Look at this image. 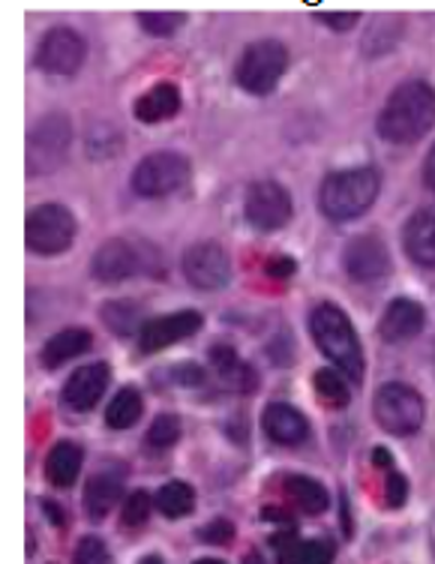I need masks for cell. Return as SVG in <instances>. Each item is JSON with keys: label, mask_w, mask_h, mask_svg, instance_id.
I'll return each instance as SVG.
<instances>
[{"label": "cell", "mask_w": 435, "mask_h": 564, "mask_svg": "<svg viewBox=\"0 0 435 564\" xmlns=\"http://www.w3.org/2000/svg\"><path fill=\"white\" fill-rule=\"evenodd\" d=\"M435 127V87L414 78L393 90L379 115V135L391 144H414Z\"/></svg>", "instance_id": "obj_1"}, {"label": "cell", "mask_w": 435, "mask_h": 564, "mask_svg": "<svg viewBox=\"0 0 435 564\" xmlns=\"http://www.w3.org/2000/svg\"><path fill=\"white\" fill-rule=\"evenodd\" d=\"M309 334L316 339V346L325 351V358L337 364L339 372H346L351 381H363V376H367L363 348H360L358 334L351 327V318L339 306L318 304L309 313Z\"/></svg>", "instance_id": "obj_2"}, {"label": "cell", "mask_w": 435, "mask_h": 564, "mask_svg": "<svg viewBox=\"0 0 435 564\" xmlns=\"http://www.w3.org/2000/svg\"><path fill=\"white\" fill-rule=\"evenodd\" d=\"M381 177L376 169H346V172L327 174L318 189V207L327 219L334 223H348V219L363 217L376 198H379Z\"/></svg>", "instance_id": "obj_3"}, {"label": "cell", "mask_w": 435, "mask_h": 564, "mask_svg": "<svg viewBox=\"0 0 435 564\" xmlns=\"http://www.w3.org/2000/svg\"><path fill=\"white\" fill-rule=\"evenodd\" d=\"M372 414L384 433L391 435H414L424 426V400L421 393L403 384V381H391V384H381L372 400Z\"/></svg>", "instance_id": "obj_4"}, {"label": "cell", "mask_w": 435, "mask_h": 564, "mask_svg": "<svg viewBox=\"0 0 435 564\" xmlns=\"http://www.w3.org/2000/svg\"><path fill=\"white\" fill-rule=\"evenodd\" d=\"M69 144H73V127L66 115L55 111L36 120L28 135V174L43 177V174L57 172L69 153Z\"/></svg>", "instance_id": "obj_5"}, {"label": "cell", "mask_w": 435, "mask_h": 564, "mask_svg": "<svg viewBox=\"0 0 435 564\" xmlns=\"http://www.w3.org/2000/svg\"><path fill=\"white\" fill-rule=\"evenodd\" d=\"M285 66H289L285 45L276 43V40H259L240 55L238 66H235V78L247 94L268 97L273 87L280 85Z\"/></svg>", "instance_id": "obj_6"}, {"label": "cell", "mask_w": 435, "mask_h": 564, "mask_svg": "<svg viewBox=\"0 0 435 564\" xmlns=\"http://www.w3.org/2000/svg\"><path fill=\"white\" fill-rule=\"evenodd\" d=\"M76 217H73L69 207L57 205V202H45V205L33 207L28 214L24 238H28V250L36 252V256H57L76 240Z\"/></svg>", "instance_id": "obj_7"}, {"label": "cell", "mask_w": 435, "mask_h": 564, "mask_svg": "<svg viewBox=\"0 0 435 564\" xmlns=\"http://www.w3.org/2000/svg\"><path fill=\"white\" fill-rule=\"evenodd\" d=\"M186 181H189V160L174 151L148 153L132 172V189L144 198L172 196Z\"/></svg>", "instance_id": "obj_8"}, {"label": "cell", "mask_w": 435, "mask_h": 564, "mask_svg": "<svg viewBox=\"0 0 435 564\" xmlns=\"http://www.w3.org/2000/svg\"><path fill=\"white\" fill-rule=\"evenodd\" d=\"M243 210H247V219H250L252 228L276 231V228H283L292 219L294 205L283 184H276V181H255L247 189Z\"/></svg>", "instance_id": "obj_9"}, {"label": "cell", "mask_w": 435, "mask_h": 564, "mask_svg": "<svg viewBox=\"0 0 435 564\" xmlns=\"http://www.w3.org/2000/svg\"><path fill=\"white\" fill-rule=\"evenodd\" d=\"M85 55V40L73 28H52L36 48V66L48 76H76Z\"/></svg>", "instance_id": "obj_10"}, {"label": "cell", "mask_w": 435, "mask_h": 564, "mask_svg": "<svg viewBox=\"0 0 435 564\" xmlns=\"http://www.w3.org/2000/svg\"><path fill=\"white\" fill-rule=\"evenodd\" d=\"M184 276L202 292H219L231 280L229 252L214 240H202L184 252Z\"/></svg>", "instance_id": "obj_11"}, {"label": "cell", "mask_w": 435, "mask_h": 564, "mask_svg": "<svg viewBox=\"0 0 435 564\" xmlns=\"http://www.w3.org/2000/svg\"><path fill=\"white\" fill-rule=\"evenodd\" d=\"M139 271H151V268H148V259L132 240H106L94 252V261H90V273L99 282H123Z\"/></svg>", "instance_id": "obj_12"}, {"label": "cell", "mask_w": 435, "mask_h": 564, "mask_svg": "<svg viewBox=\"0 0 435 564\" xmlns=\"http://www.w3.org/2000/svg\"><path fill=\"white\" fill-rule=\"evenodd\" d=\"M342 264H346V273L351 280L360 282V285H372V282H381L388 276L391 256H388V247L381 243V238L358 235L355 240H348Z\"/></svg>", "instance_id": "obj_13"}, {"label": "cell", "mask_w": 435, "mask_h": 564, "mask_svg": "<svg viewBox=\"0 0 435 564\" xmlns=\"http://www.w3.org/2000/svg\"><path fill=\"white\" fill-rule=\"evenodd\" d=\"M109 364H90V367L76 369L64 384L61 400H64L69 412H90L99 402V397L106 393V388H109Z\"/></svg>", "instance_id": "obj_14"}, {"label": "cell", "mask_w": 435, "mask_h": 564, "mask_svg": "<svg viewBox=\"0 0 435 564\" xmlns=\"http://www.w3.org/2000/svg\"><path fill=\"white\" fill-rule=\"evenodd\" d=\"M202 330V315L196 310H181V313L160 315L142 327V351H163L172 343L193 337Z\"/></svg>", "instance_id": "obj_15"}, {"label": "cell", "mask_w": 435, "mask_h": 564, "mask_svg": "<svg viewBox=\"0 0 435 564\" xmlns=\"http://www.w3.org/2000/svg\"><path fill=\"white\" fill-rule=\"evenodd\" d=\"M426 325L424 306L412 301V297H396L379 322V334L384 343L391 346H400V343H409L414 339Z\"/></svg>", "instance_id": "obj_16"}, {"label": "cell", "mask_w": 435, "mask_h": 564, "mask_svg": "<svg viewBox=\"0 0 435 564\" xmlns=\"http://www.w3.org/2000/svg\"><path fill=\"white\" fill-rule=\"evenodd\" d=\"M123 480H127V466H109L97 471L87 480L85 487V510L90 520H102L115 505H118L120 492H123Z\"/></svg>", "instance_id": "obj_17"}, {"label": "cell", "mask_w": 435, "mask_h": 564, "mask_svg": "<svg viewBox=\"0 0 435 564\" xmlns=\"http://www.w3.org/2000/svg\"><path fill=\"white\" fill-rule=\"evenodd\" d=\"M261 423H264V433L276 445H301L306 435H309V423L297 409L285 405V402H271L264 414H261Z\"/></svg>", "instance_id": "obj_18"}, {"label": "cell", "mask_w": 435, "mask_h": 564, "mask_svg": "<svg viewBox=\"0 0 435 564\" xmlns=\"http://www.w3.org/2000/svg\"><path fill=\"white\" fill-rule=\"evenodd\" d=\"M403 247L421 268H435V210H417L403 228Z\"/></svg>", "instance_id": "obj_19"}, {"label": "cell", "mask_w": 435, "mask_h": 564, "mask_svg": "<svg viewBox=\"0 0 435 564\" xmlns=\"http://www.w3.org/2000/svg\"><path fill=\"white\" fill-rule=\"evenodd\" d=\"M210 364H214L219 381H222L226 388H231V391L238 393L255 391V384H259L255 369H252L250 364H243V360L235 355V348L231 346H219L217 343V346L210 348Z\"/></svg>", "instance_id": "obj_20"}, {"label": "cell", "mask_w": 435, "mask_h": 564, "mask_svg": "<svg viewBox=\"0 0 435 564\" xmlns=\"http://www.w3.org/2000/svg\"><path fill=\"white\" fill-rule=\"evenodd\" d=\"M177 111H181V90L172 82H160L135 99V118L142 123H160L174 118Z\"/></svg>", "instance_id": "obj_21"}, {"label": "cell", "mask_w": 435, "mask_h": 564, "mask_svg": "<svg viewBox=\"0 0 435 564\" xmlns=\"http://www.w3.org/2000/svg\"><path fill=\"white\" fill-rule=\"evenodd\" d=\"M85 463V451L76 442H57L52 447V454L45 459V478L52 480L55 487H73Z\"/></svg>", "instance_id": "obj_22"}, {"label": "cell", "mask_w": 435, "mask_h": 564, "mask_svg": "<svg viewBox=\"0 0 435 564\" xmlns=\"http://www.w3.org/2000/svg\"><path fill=\"white\" fill-rule=\"evenodd\" d=\"M276 550H280V564H334L337 543L327 538L285 543L283 538H276Z\"/></svg>", "instance_id": "obj_23"}, {"label": "cell", "mask_w": 435, "mask_h": 564, "mask_svg": "<svg viewBox=\"0 0 435 564\" xmlns=\"http://www.w3.org/2000/svg\"><path fill=\"white\" fill-rule=\"evenodd\" d=\"M87 348H90V334H87L85 327H66V330H61V334H55L45 343L43 367H64L66 360L85 355Z\"/></svg>", "instance_id": "obj_24"}, {"label": "cell", "mask_w": 435, "mask_h": 564, "mask_svg": "<svg viewBox=\"0 0 435 564\" xmlns=\"http://www.w3.org/2000/svg\"><path fill=\"white\" fill-rule=\"evenodd\" d=\"M283 489L289 501L294 508L304 510V513H322L327 510L330 499H327V489L313 478H304V475H289L283 480Z\"/></svg>", "instance_id": "obj_25"}, {"label": "cell", "mask_w": 435, "mask_h": 564, "mask_svg": "<svg viewBox=\"0 0 435 564\" xmlns=\"http://www.w3.org/2000/svg\"><path fill=\"white\" fill-rule=\"evenodd\" d=\"M102 322L118 337H132L135 330H142L148 325L142 315V306L135 304V301H111V304H106L102 306Z\"/></svg>", "instance_id": "obj_26"}, {"label": "cell", "mask_w": 435, "mask_h": 564, "mask_svg": "<svg viewBox=\"0 0 435 564\" xmlns=\"http://www.w3.org/2000/svg\"><path fill=\"white\" fill-rule=\"evenodd\" d=\"M156 508L163 510L168 520H181V517L193 513V508H196V492L184 480H172V484H165L156 492Z\"/></svg>", "instance_id": "obj_27"}, {"label": "cell", "mask_w": 435, "mask_h": 564, "mask_svg": "<svg viewBox=\"0 0 435 564\" xmlns=\"http://www.w3.org/2000/svg\"><path fill=\"white\" fill-rule=\"evenodd\" d=\"M139 417H142V397L135 388H123L106 409V423L111 430H130Z\"/></svg>", "instance_id": "obj_28"}, {"label": "cell", "mask_w": 435, "mask_h": 564, "mask_svg": "<svg viewBox=\"0 0 435 564\" xmlns=\"http://www.w3.org/2000/svg\"><path fill=\"white\" fill-rule=\"evenodd\" d=\"M313 388L334 409H346L348 400H351L348 397L346 379H342V372H337V369H318L316 376H313Z\"/></svg>", "instance_id": "obj_29"}, {"label": "cell", "mask_w": 435, "mask_h": 564, "mask_svg": "<svg viewBox=\"0 0 435 564\" xmlns=\"http://www.w3.org/2000/svg\"><path fill=\"white\" fill-rule=\"evenodd\" d=\"M177 438H181V421H177L174 414H160V417L151 423L144 442H148L153 451H168V447L177 445Z\"/></svg>", "instance_id": "obj_30"}, {"label": "cell", "mask_w": 435, "mask_h": 564, "mask_svg": "<svg viewBox=\"0 0 435 564\" xmlns=\"http://www.w3.org/2000/svg\"><path fill=\"white\" fill-rule=\"evenodd\" d=\"M151 517V496L144 492V489H135L130 492L127 499H123V510H120V522L127 525V529H139L144 525Z\"/></svg>", "instance_id": "obj_31"}, {"label": "cell", "mask_w": 435, "mask_h": 564, "mask_svg": "<svg viewBox=\"0 0 435 564\" xmlns=\"http://www.w3.org/2000/svg\"><path fill=\"white\" fill-rule=\"evenodd\" d=\"M139 24L151 36H172L184 24V12H139Z\"/></svg>", "instance_id": "obj_32"}, {"label": "cell", "mask_w": 435, "mask_h": 564, "mask_svg": "<svg viewBox=\"0 0 435 564\" xmlns=\"http://www.w3.org/2000/svg\"><path fill=\"white\" fill-rule=\"evenodd\" d=\"M76 564H109V550H106V543L99 541V538H94V534H87V538H81V543H78L76 550V558H73Z\"/></svg>", "instance_id": "obj_33"}, {"label": "cell", "mask_w": 435, "mask_h": 564, "mask_svg": "<svg viewBox=\"0 0 435 564\" xmlns=\"http://www.w3.org/2000/svg\"><path fill=\"white\" fill-rule=\"evenodd\" d=\"M384 475H388V480H384V501H388V508H403L405 499H409V480L396 468L384 471Z\"/></svg>", "instance_id": "obj_34"}, {"label": "cell", "mask_w": 435, "mask_h": 564, "mask_svg": "<svg viewBox=\"0 0 435 564\" xmlns=\"http://www.w3.org/2000/svg\"><path fill=\"white\" fill-rule=\"evenodd\" d=\"M198 541L214 543V546H219V543H231L235 541V525H231L229 520L207 522L205 529L198 532Z\"/></svg>", "instance_id": "obj_35"}, {"label": "cell", "mask_w": 435, "mask_h": 564, "mask_svg": "<svg viewBox=\"0 0 435 564\" xmlns=\"http://www.w3.org/2000/svg\"><path fill=\"white\" fill-rule=\"evenodd\" d=\"M318 22H325L330 31H348V28H355L360 19V12L346 10V12H316Z\"/></svg>", "instance_id": "obj_36"}, {"label": "cell", "mask_w": 435, "mask_h": 564, "mask_svg": "<svg viewBox=\"0 0 435 564\" xmlns=\"http://www.w3.org/2000/svg\"><path fill=\"white\" fill-rule=\"evenodd\" d=\"M172 381L177 384H186V388H196L205 381V372L196 367V364H181V367L172 369Z\"/></svg>", "instance_id": "obj_37"}, {"label": "cell", "mask_w": 435, "mask_h": 564, "mask_svg": "<svg viewBox=\"0 0 435 564\" xmlns=\"http://www.w3.org/2000/svg\"><path fill=\"white\" fill-rule=\"evenodd\" d=\"M264 271H268V276H276V280H289V276H294V271H297V264H294V259H289V256H280V259L268 261Z\"/></svg>", "instance_id": "obj_38"}, {"label": "cell", "mask_w": 435, "mask_h": 564, "mask_svg": "<svg viewBox=\"0 0 435 564\" xmlns=\"http://www.w3.org/2000/svg\"><path fill=\"white\" fill-rule=\"evenodd\" d=\"M372 463H376L379 468H384V471H391L393 468L391 451H388V447H376V451H372Z\"/></svg>", "instance_id": "obj_39"}, {"label": "cell", "mask_w": 435, "mask_h": 564, "mask_svg": "<svg viewBox=\"0 0 435 564\" xmlns=\"http://www.w3.org/2000/svg\"><path fill=\"white\" fill-rule=\"evenodd\" d=\"M424 181L429 189H435V144H433V151H429V156H426V163H424Z\"/></svg>", "instance_id": "obj_40"}, {"label": "cell", "mask_w": 435, "mask_h": 564, "mask_svg": "<svg viewBox=\"0 0 435 564\" xmlns=\"http://www.w3.org/2000/svg\"><path fill=\"white\" fill-rule=\"evenodd\" d=\"M43 510L48 513V520L55 522V525H64V510L57 508L55 501H43Z\"/></svg>", "instance_id": "obj_41"}, {"label": "cell", "mask_w": 435, "mask_h": 564, "mask_svg": "<svg viewBox=\"0 0 435 564\" xmlns=\"http://www.w3.org/2000/svg\"><path fill=\"white\" fill-rule=\"evenodd\" d=\"M243 564H264V558L259 553H247L243 555Z\"/></svg>", "instance_id": "obj_42"}, {"label": "cell", "mask_w": 435, "mask_h": 564, "mask_svg": "<svg viewBox=\"0 0 435 564\" xmlns=\"http://www.w3.org/2000/svg\"><path fill=\"white\" fill-rule=\"evenodd\" d=\"M139 564H163V558H160V555H144Z\"/></svg>", "instance_id": "obj_43"}, {"label": "cell", "mask_w": 435, "mask_h": 564, "mask_svg": "<svg viewBox=\"0 0 435 564\" xmlns=\"http://www.w3.org/2000/svg\"><path fill=\"white\" fill-rule=\"evenodd\" d=\"M193 564H226V562H219V558H198V562Z\"/></svg>", "instance_id": "obj_44"}]
</instances>
